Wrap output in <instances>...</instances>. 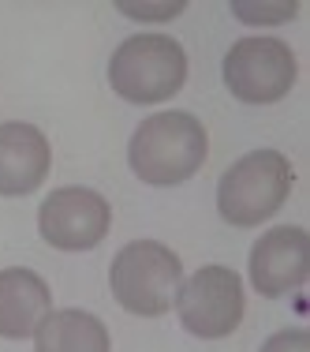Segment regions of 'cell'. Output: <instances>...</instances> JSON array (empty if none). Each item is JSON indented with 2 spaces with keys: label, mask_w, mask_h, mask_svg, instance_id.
Returning a JSON list of instances; mask_svg holds the SVG:
<instances>
[{
  "label": "cell",
  "mask_w": 310,
  "mask_h": 352,
  "mask_svg": "<svg viewBox=\"0 0 310 352\" xmlns=\"http://www.w3.org/2000/svg\"><path fill=\"white\" fill-rule=\"evenodd\" d=\"M206 154L209 139L202 120L176 109V113H154L139 124L128 146V165L142 184L172 188L202 169Z\"/></svg>",
  "instance_id": "6da1fadb"
},
{
  "label": "cell",
  "mask_w": 310,
  "mask_h": 352,
  "mask_svg": "<svg viewBox=\"0 0 310 352\" xmlns=\"http://www.w3.org/2000/svg\"><path fill=\"white\" fill-rule=\"evenodd\" d=\"M291 184H296V173L281 150H250L221 176L217 210L236 229H254L288 203Z\"/></svg>",
  "instance_id": "7a4b0ae2"
},
{
  "label": "cell",
  "mask_w": 310,
  "mask_h": 352,
  "mask_svg": "<svg viewBox=\"0 0 310 352\" xmlns=\"http://www.w3.org/2000/svg\"><path fill=\"white\" fill-rule=\"evenodd\" d=\"M108 285L123 311L161 318L169 307H176L183 285V263L172 248L157 244V240H131L128 248L116 251Z\"/></svg>",
  "instance_id": "3957f363"
},
{
  "label": "cell",
  "mask_w": 310,
  "mask_h": 352,
  "mask_svg": "<svg viewBox=\"0 0 310 352\" xmlns=\"http://www.w3.org/2000/svg\"><path fill=\"white\" fill-rule=\"evenodd\" d=\"M108 82L131 105H157L187 82V53L169 34H131L108 60Z\"/></svg>",
  "instance_id": "277c9868"
},
{
  "label": "cell",
  "mask_w": 310,
  "mask_h": 352,
  "mask_svg": "<svg viewBox=\"0 0 310 352\" xmlns=\"http://www.w3.org/2000/svg\"><path fill=\"white\" fill-rule=\"evenodd\" d=\"M176 307H180V322L187 333L202 341L228 338L239 330L243 311H247L243 278L228 266H202L180 285Z\"/></svg>",
  "instance_id": "5b68a950"
},
{
  "label": "cell",
  "mask_w": 310,
  "mask_h": 352,
  "mask_svg": "<svg viewBox=\"0 0 310 352\" xmlns=\"http://www.w3.org/2000/svg\"><path fill=\"white\" fill-rule=\"evenodd\" d=\"M296 53L276 38H243L224 56V87L243 105H273L296 87Z\"/></svg>",
  "instance_id": "8992f818"
},
{
  "label": "cell",
  "mask_w": 310,
  "mask_h": 352,
  "mask_svg": "<svg viewBox=\"0 0 310 352\" xmlns=\"http://www.w3.org/2000/svg\"><path fill=\"white\" fill-rule=\"evenodd\" d=\"M108 210L105 195L94 188H56L45 195L38 210V232L56 251H90L108 236Z\"/></svg>",
  "instance_id": "52a82bcc"
},
{
  "label": "cell",
  "mask_w": 310,
  "mask_h": 352,
  "mask_svg": "<svg viewBox=\"0 0 310 352\" xmlns=\"http://www.w3.org/2000/svg\"><path fill=\"white\" fill-rule=\"evenodd\" d=\"M310 274V236L299 225H281L254 240L250 248V289L258 296L296 292Z\"/></svg>",
  "instance_id": "ba28073f"
},
{
  "label": "cell",
  "mask_w": 310,
  "mask_h": 352,
  "mask_svg": "<svg viewBox=\"0 0 310 352\" xmlns=\"http://www.w3.org/2000/svg\"><path fill=\"white\" fill-rule=\"evenodd\" d=\"M49 139L41 135V128L23 120L0 124V195L4 199H23L41 180L49 176Z\"/></svg>",
  "instance_id": "9c48e42d"
},
{
  "label": "cell",
  "mask_w": 310,
  "mask_h": 352,
  "mask_svg": "<svg viewBox=\"0 0 310 352\" xmlns=\"http://www.w3.org/2000/svg\"><path fill=\"white\" fill-rule=\"evenodd\" d=\"M49 315H53V292L41 274L27 266L0 270V338H34Z\"/></svg>",
  "instance_id": "30bf717a"
},
{
  "label": "cell",
  "mask_w": 310,
  "mask_h": 352,
  "mask_svg": "<svg viewBox=\"0 0 310 352\" xmlns=\"http://www.w3.org/2000/svg\"><path fill=\"white\" fill-rule=\"evenodd\" d=\"M34 352H108V330L97 315L79 307L53 311L34 333Z\"/></svg>",
  "instance_id": "8fae6325"
},
{
  "label": "cell",
  "mask_w": 310,
  "mask_h": 352,
  "mask_svg": "<svg viewBox=\"0 0 310 352\" xmlns=\"http://www.w3.org/2000/svg\"><path fill=\"white\" fill-rule=\"evenodd\" d=\"M232 12L239 15V19H247V23H265V27H273V23H288V19H296V12H299V4H262V0H236L232 4Z\"/></svg>",
  "instance_id": "7c38bea8"
},
{
  "label": "cell",
  "mask_w": 310,
  "mask_h": 352,
  "mask_svg": "<svg viewBox=\"0 0 310 352\" xmlns=\"http://www.w3.org/2000/svg\"><path fill=\"white\" fill-rule=\"evenodd\" d=\"M262 352H310V333L299 330V326L281 330V333H273V338L265 341Z\"/></svg>",
  "instance_id": "4fadbf2b"
},
{
  "label": "cell",
  "mask_w": 310,
  "mask_h": 352,
  "mask_svg": "<svg viewBox=\"0 0 310 352\" xmlns=\"http://www.w3.org/2000/svg\"><path fill=\"white\" fill-rule=\"evenodd\" d=\"M123 15H131V19H169V15H180L183 4L176 0V4H120Z\"/></svg>",
  "instance_id": "5bb4252c"
}]
</instances>
